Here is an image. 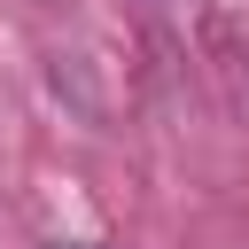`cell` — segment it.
Masks as SVG:
<instances>
[{
    "label": "cell",
    "mask_w": 249,
    "mask_h": 249,
    "mask_svg": "<svg viewBox=\"0 0 249 249\" xmlns=\"http://www.w3.org/2000/svg\"><path fill=\"white\" fill-rule=\"evenodd\" d=\"M54 249H101V241H54Z\"/></svg>",
    "instance_id": "obj_1"
}]
</instances>
